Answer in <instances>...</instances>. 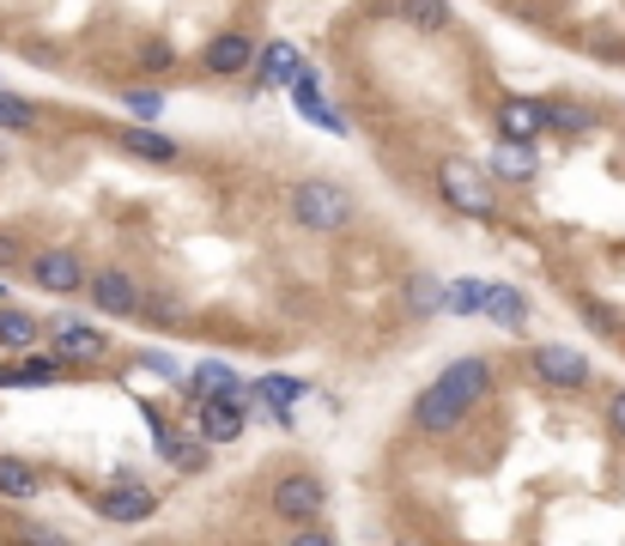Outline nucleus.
<instances>
[{
    "label": "nucleus",
    "mask_w": 625,
    "mask_h": 546,
    "mask_svg": "<svg viewBox=\"0 0 625 546\" xmlns=\"http://www.w3.org/2000/svg\"><path fill=\"white\" fill-rule=\"evenodd\" d=\"M0 134H37V104H25V98H7V91H0Z\"/></svg>",
    "instance_id": "obj_23"
},
{
    "label": "nucleus",
    "mask_w": 625,
    "mask_h": 546,
    "mask_svg": "<svg viewBox=\"0 0 625 546\" xmlns=\"http://www.w3.org/2000/svg\"><path fill=\"white\" fill-rule=\"evenodd\" d=\"M98 510H104V522H116V528H134V522H146L158 504H152V492H146V486H116V492H110Z\"/></svg>",
    "instance_id": "obj_11"
},
{
    "label": "nucleus",
    "mask_w": 625,
    "mask_h": 546,
    "mask_svg": "<svg viewBox=\"0 0 625 546\" xmlns=\"http://www.w3.org/2000/svg\"><path fill=\"white\" fill-rule=\"evenodd\" d=\"M401 19L419 31H443L450 25V7H443V0H401Z\"/></svg>",
    "instance_id": "obj_24"
},
{
    "label": "nucleus",
    "mask_w": 625,
    "mask_h": 546,
    "mask_svg": "<svg viewBox=\"0 0 625 546\" xmlns=\"http://www.w3.org/2000/svg\"><path fill=\"white\" fill-rule=\"evenodd\" d=\"M19 261H25V243L13 231H0V268H19Z\"/></svg>",
    "instance_id": "obj_29"
},
{
    "label": "nucleus",
    "mask_w": 625,
    "mask_h": 546,
    "mask_svg": "<svg viewBox=\"0 0 625 546\" xmlns=\"http://www.w3.org/2000/svg\"><path fill=\"white\" fill-rule=\"evenodd\" d=\"M328 510V486L316 480V474H286V480L274 486V516L286 522H316Z\"/></svg>",
    "instance_id": "obj_4"
},
{
    "label": "nucleus",
    "mask_w": 625,
    "mask_h": 546,
    "mask_svg": "<svg viewBox=\"0 0 625 546\" xmlns=\"http://www.w3.org/2000/svg\"><path fill=\"white\" fill-rule=\"evenodd\" d=\"M237 389H243V383H237V371H231V364H219V359L195 371V401H201V395H237Z\"/></svg>",
    "instance_id": "obj_21"
},
{
    "label": "nucleus",
    "mask_w": 625,
    "mask_h": 546,
    "mask_svg": "<svg viewBox=\"0 0 625 546\" xmlns=\"http://www.w3.org/2000/svg\"><path fill=\"white\" fill-rule=\"evenodd\" d=\"M480 316H486V322H498V328H522V322H529V298H522L516 286H486Z\"/></svg>",
    "instance_id": "obj_12"
},
{
    "label": "nucleus",
    "mask_w": 625,
    "mask_h": 546,
    "mask_svg": "<svg viewBox=\"0 0 625 546\" xmlns=\"http://www.w3.org/2000/svg\"><path fill=\"white\" fill-rule=\"evenodd\" d=\"M498 128H504V140H534L547 122H541V104H529V98H510V104L498 110Z\"/></svg>",
    "instance_id": "obj_15"
},
{
    "label": "nucleus",
    "mask_w": 625,
    "mask_h": 546,
    "mask_svg": "<svg viewBox=\"0 0 625 546\" xmlns=\"http://www.w3.org/2000/svg\"><path fill=\"white\" fill-rule=\"evenodd\" d=\"M438 189H443V201H450L456 213H468V219H492V189H486V177L474 164L450 158V164L438 170Z\"/></svg>",
    "instance_id": "obj_3"
},
{
    "label": "nucleus",
    "mask_w": 625,
    "mask_h": 546,
    "mask_svg": "<svg viewBox=\"0 0 625 546\" xmlns=\"http://www.w3.org/2000/svg\"><path fill=\"white\" fill-rule=\"evenodd\" d=\"M492 170H498V177H510V182L534 177V152H529V140H504V146H498V158H492Z\"/></svg>",
    "instance_id": "obj_19"
},
{
    "label": "nucleus",
    "mask_w": 625,
    "mask_h": 546,
    "mask_svg": "<svg viewBox=\"0 0 625 546\" xmlns=\"http://www.w3.org/2000/svg\"><path fill=\"white\" fill-rule=\"evenodd\" d=\"M122 152L152 158V164H170V158H177V140H170V134H158V128H122Z\"/></svg>",
    "instance_id": "obj_17"
},
{
    "label": "nucleus",
    "mask_w": 625,
    "mask_h": 546,
    "mask_svg": "<svg viewBox=\"0 0 625 546\" xmlns=\"http://www.w3.org/2000/svg\"><path fill=\"white\" fill-rule=\"evenodd\" d=\"M249 61H255V43H249L243 31H219V37L207 43V73L213 79H237Z\"/></svg>",
    "instance_id": "obj_10"
},
{
    "label": "nucleus",
    "mask_w": 625,
    "mask_h": 546,
    "mask_svg": "<svg viewBox=\"0 0 625 546\" xmlns=\"http://www.w3.org/2000/svg\"><path fill=\"white\" fill-rule=\"evenodd\" d=\"M607 419H613V431L625 437V395H613V407H607Z\"/></svg>",
    "instance_id": "obj_31"
},
{
    "label": "nucleus",
    "mask_w": 625,
    "mask_h": 546,
    "mask_svg": "<svg viewBox=\"0 0 625 546\" xmlns=\"http://www.w3.org/2000/svg\"><path fill=\"white\" fill-rule=\"evenodd\" d=\"M298 49L292 43H268V49L255 55V73H261V86H292V73H298Z\"/></svg>",
    "instance_id": "obj_14"
},
{
    "label": "nucleus",
    "mask_w": 625,
    "mask_h": 546,
    "mask_svg": "<svg viewBox=\"0 0 625 546\" xmlns=\"http://www.w3.org/2000/svg\"><path fill=\"white\" fill-rule=\"evenodd\" d=\"M0 346H37V316L25 310H0Z\"/></svg>",
    "instance_id": "obj_22"
},
{
    "label": "nucleus",
    "mask_w": 625,
    "mask_h": 546,
    "mask_svg": "<svg viewBox=\"0 0 625 546\" xmlns=\"http://www.w3.org/2000/svg\"><path fill=\"white\" fill-rule=\"evenodd\" d=\"M43 492V474L19 455H0V498H37Z\"/></svg>",
    "instance_id": "obj_16"
},
{
    "label": "nucleus",
    "mask_w": 625,
    "mask_h": 546,
    "mask_svg": "<svg viewBox=\"0 0 625 546\" xmlns=\"http://www.w3.org/2000/svg\"><path fill=\"white\" fill-rule=\"evenodd\" d=\"M534 377L547 383V389H583L589 383V359L577 346H534Z\"/></svg>",
    "instance_id": "obj_6"
},
{
    "label": "nucleus",
    "mask_w": 625,
    "mask_h": 546,
    "mask_svg": "<svg viewBox=\"0 0 625 546\" xmlns=\"http://www.w3.org/2000/svg\"><path fill=\"white\" fill-rule=\"evenodd\" d=\"M541 122H547V128H565V134H583L589 128V110L583 104H541Z\"/></svg>",
    "instance_id": "obj_25"
},
{
    "label": "nucleus",
    "mask_w": 625,
    "mask_h": 546,
    "mask_svg": "<svg viewBox=\"0 0 625 546\" xmlns=\"http://www.w3.org/2000/svg\"><path fill=\"white\" fill-rule=\"evenodd\" d=\"M486 389H492V364H486V359H456V364H450V371H443V377L413 401V425L431 431V437H443V431H456L462 419L474 413V401H480Z\"/></svg>",
    "instance_id": "obj_1"
},
{
    "label": "nucleus",
    "mask_w": 625,
    "mask_h": 546,
    "mask_svg": "<svg viewBox=\"0 0 625 546\" xmlns=\"http://www.w3.org/2000/svg\"><path fill=\"white\" fill-rule=\"evenodd\" d=\"M292 219H298L304 231H346L352 225V195L328 177H310V182L292 189Z\"/></svg>",
    "instance_id": "obj_2"
},
{
    "label": "nucleus",
    "mask_w": 625,
    "mask_h": 546,
    "mask_svg": "<svg viewBox=\"0 0 625 546\" xmlns=\"http://www.w3.org/2000/svg\"><path fill=\"white\" fill-rule=\"evenodd\" d=\"M31 280L43 292H55V298H73V292H86V261L73 249H37L31 255Z\"/></svg>",
    "instance_id": "obj_5"
},
{
    "label": "nucleus",
    "mask_w": 625,
    "mask_h": 546,
    "mask_svg": "<svg viewBox=\"0 0 625 546\" xmlns=\"http://www.w3.org/2000/svg\"><path fill=\"white\" fill-rule=\"evenodd\" d=\"M407 310H413V316L443 310V286H438V273H413V280H407Z\"/></svg>",
    "instance_id": "obj_20"
},
{
    "label": "nucleus",
    "mask_w": 625,
    "mask_h": 546,
    "mask_svg": "<svg viewBox=\"0 0 625 546\" xmlns=\"http://www.w3.org/2000/svg\"><path fill=\"white\" fill-rule=\"evenodd\" d=\"M61 377V359H25V364H0V389H49Z\"/></svg>",
    "instance_id": "obj_13"
},
{
    "label": "nucleus",
    "mask_w": 625,
    "mask_h": 546,
    "mask_svg": "<svg viewBox=\"0 0 625 546\" xmlns=\"http://www.w3.org/2000/svg\"><path fill=\"white\" fill-rule=\"evenodd\" d=\"M92 304H98V310H110V316H134V310H140V286H134V273H122V268L92 273Z\"/></svg>",
    "instance_id": "obj_8"
},
{
    "label": "nucleus",
    "mask_w": 625,
    "mask_h": 546,
    "mask_svg": "<svg viewBox=\"0 0 625 546\" xmlns=\"http://www.w3.org/2000/svg\"><path fill=\"white\" fill-rule=\"evenodd\" d=\"M443 304H450V310H456V316H480V304H486V286H480V280H456V286L443 292Z\"/></svg>",
    "instance_id": "obj_26"
},
{
    "label": "nucleus",
    "mask_w": 625,
    "mask_h": 546,
    "mask_svg": "<svg viewBox=\"0 0 625 546\" xmlns=\"http://www.w3.org/2000/svg\"><path fill=\"white\" fill-rule=\"evenodd\" d=\"M128 104H134V116H158L164 98H158V91H128Z\"/></svg>",
    "instance_id": "obj_28"
},
{
    "label": "nucleus",
    "mask_w": 625,
    "mask_h": 546,
    "mask_svg": "<svg viewBox=\"0 0 625 546\" xmlns=\"http://www.w3.org/2000/svg\"><path fill=\"white\" fill-rule=\"evenodd\" d=\"M298 395H304L298 377H261V383H255V401H261V407H274L280 419H286V407L298 401Z\"/></svg>",
    "instance_id": "obj_18"
},
{
    "label": "nucleus",
    "mask_w": 625,
    "mask_h": 546,
    "mask_svg": "<svg viewBox=\"0 0 625 546\" xmlns=\"http://www.w3.org/2000/svg\"><path fill=\"white\" fill-rule=\"evenodd\" d=\"M243 425H249V413L237 395H201V443H231V437H243Z\"/></svg>",
    "instance_id": "obj_7"
},
{
    "label": "nucleus",
    "mask_w": 625,
    "mask_h": 546,
    "mask_svg": "<svg viewBox=\"0 0 625 546\" xmlns=\"http://www.w3.org/2000/svg\"><path fill=\"white\" fill-rule=\"evenodd\" d=\"M104 346L110 340L98 334V328H86V322H55V359L61 364H92V359H104Z\"/></svg>",
    "instance_id": "obj_9"
},
{
    "label": "nucleus",
    "mask_w": 625,
    "mask_h": 546,
    "mask_svg": "<svg viewBox=\"0 0 625 546\" xmlns=\"http://www.w3.org/2000/svg\"><path fill=\"white\" fill-rule=\"evenodd\" d=\"M164 455L183 474H201V462H207V450H201V443H177V437H164Z\"/></svg>",
    "instance_id": "obj_27"
},
{
    "label": "nucleus",
    "mask_w": 625,
    "mask_h": 546,
    "mask_svg": "<svg viewBox=\"0 0 625 546\" xmlns=\"http://www.w3.org/2000/svg\"><path fill=\"white\" fill-rule=\"evenodd\" d=\"M589 322H595V328H601V334H613V328H620V322H613V316H607V310H601V304H589Z\"/></svg>",
    "instance_id": "obj_30"
}]
</instances>
